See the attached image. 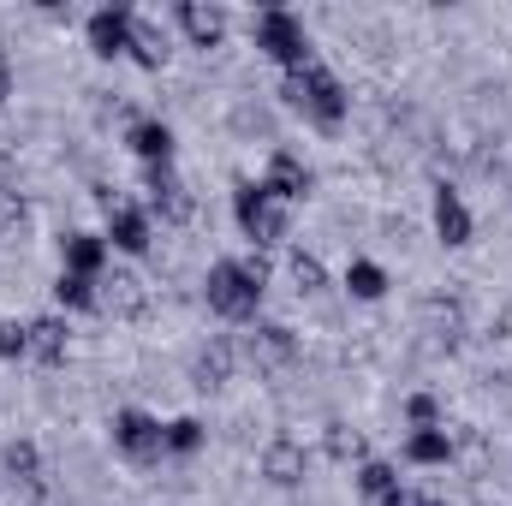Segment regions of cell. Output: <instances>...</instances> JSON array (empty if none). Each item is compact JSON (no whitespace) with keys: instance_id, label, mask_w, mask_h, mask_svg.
<instances>
[{"instance_id":"9a60e30c","label":"cell","mask_w":512,"mask_h":506,"mask_svg":"<svg viewBox=\"0 0 512 506\" xmlns=\"http://www.w3.org/2000/svg\"><path fill=\"white\" fill-rule=\"evenodd\" d=\"M126 143H131V155H137L143 167H173V149H179V137H173L167 120H131Z\"/></svg>"},{"instance_id":"8fae6325","label":"cell","mask_w":512,"mask_h":506,"mask_svg":"<svg viewBox=\"0 0 512 506\" xmlns=\"http://www.w3.org/2000/svg\"><path fill=\"white\" fill-rule=\"evenodd\" d=\"M262 185H268V197H280V203H298V197H310L316 173L304 167V155H292V149H274V155H268V173H262Z\"/></svg>"},{"instance_id":"ffe728a7","label":"cell","mask_w":512,"mask_h":506,"mask_svg":"<svg viewBox=\"0 0 512 506\" xmlns=\"http://www.w3.org/2000/svg\"><path fill=\"white\" fill-rule=\"evenodd\" d=\"M126 54L143 66V72H161V66H167V54H173V48H167V30H161L155 18H143V12H137V18H131V48H126Z\"/></svg>"},{"instance_id":"7c38bea8","label":"cell","mask_w":512,"mask_h":506,"mask_svg":"<svg viewBox=\"0 0 512 506\" xmlns=\"http://www.w3.org/2000/svg\"><path fill=\"white\" fill-rule=\"evenodd\" d=\"M96 292H102V310H108V316H120V322H137V316L149 310V286H143L137 274H126V268L102 274V280H96Z\"/></svg>"},{"instance_id":"4316f807","label":"cell","mask_w":512,"mask_h":506,"mask_svg":"<svg viewBox=\"0 0 512 506\" xmlns=\"http://www.w3.org/2000/svg\"><path fill=\"white\" fill-rule=\"evenodd\" d=\"M161 441H167V453H173V459H191V453H203L209 429H203V417H173V423L161 429Z\"/></svg>"},{"instance_id":"83f0119b","label":"cell","mask_w":512,"mask_h":506,"mask_svg":"<svg viewBox=\"0 0 512 506\" xmlns=\"http://www.w3.org/2000/svg\"><path fill=\"white\" fill-rule=\"evenodd\" d=\"M292 286L304 292V298H316V292H328V268H322V256L316 251H292Z\"/></svg>"},{"instance_id":"4fadbf2b","label":"cell","mask_w":512,"mask_h":506,"mask_svg":"<svg viewBox=\"0 0 512 506\" xmlns=\"http://www.w3.org/2000/svg\"><path fill=\"white\" fill-rule=\"evenodd\" d=\"M471 233H477V221H471L465 197H459L453 185H441V191H435V239H441L447 251H465V245H471Z\"/></svg>"},{"instance_id":"277c9868","label":"cell","mask_w":512,"mask_h":506,"mask_svg":"<svg viewBox=\"0 0 512 506\" xmlns=\"http://www.w3.org/2000/svg\"><path fill=\"white\" fill-rule=\"evenodd\" d=\"M233 221H239V233H245L251 245H280L286 227H292L286 203L268 197V185H256V179H245V185L233 191Z\"/></svg>"},{"instance_id":"1f68e13d","label":"cell","mask_w":512,"mask_h":506,"mask_svg":"<svg viewBox=\"0 0 512 506\" xmlns=\"http://www.w3.org/2000/svg\"><path fill=\"white\" fill-rule=\"evenodd\" d=\"M6 96H12V66L0 60V108H6Z\"/></svg>"},{"instance_id":"4dcf8cb0","label":"cell","mask_w":512,"mask_h":506,"mask_svg":"<svg viewBox=\"0 0 512 506\" xmlns=\"http://www.w3.org/2000/svg\"><path fill=\"white\" fill-rule=\"evenodd\" d=\"M24 215H30V209H24V197H18L12 185H0V233H12V227H24Z\"/></svg>"},{"instance_id":"44dd1931","label":"cell","mask_w":512,"mask_h":506,"mask_svg":"<svg viewBox=\"0 0 512 506\" xmlns=\"http://www.w3.org/2000/svg\"><path fill=\"white\" fill-rule=\"evenodd\" d=\"M417 322H423V334L441 340V346H459V334H465V310H459L453 298H423Z\"/></svg>"},{"instance_id":"6da1fadb","label":"cell","mask_w":512,"mask_h":506,"mask_svg":"<svg viewBox=\"0 0 512 506\" xmlns=\"http://www.w3.org/2000/svg\"><path fill=\"white\" fill-rule=\"evenodd\" d=\"M262 280H268V262L262 256H221L215 268H209V280H203V298H209V310L221 316V322H256V310H262Z\"/></svg>"},{"instance_id":"7402d4cb","label":"cell","mask_w":512,"mask_h":506,"mask_svg":"<svg viewBox=\"0 0 512 506\" xmlns=\"http://www.w3.org/2000/svg\"><path fill=\"white\" fill-rule=\"evenodd\" d=\"M322 453H328L334 465H364V459H370V447H364V429H352V423H340V417L322 429Z\"/></svg>"},{"instance_id":"ac0fdd59","label":"cell","mask_w":512,"mask_h":506,"mask_svg":"<svg viewBox=\"0 0 512 506\" xmlns=\"http://www.w3.org/2000/svg\"><path fill=\"white\" fill-rule=\"evenodd\" d=\"M66 352H72L66 316H30V358L36 364H66Z\"/></svg>"},{"instance_id":"2e32d148","label":"cell","mask_w":512,"mask_h":506,"mask_svg":"<svg viewBox=\"0 0 512 506\" xmlns=\"http://www.w3.org/2000/svg\"><path fill=\"white\" fill-rule=\"evenodd\" d=\"M239 370V346L233 340H209L197 358H191V387H203V393H215V387H227Z\"/></svg>"},{"instance_id":"30bf717a","label":"cell","mask_w":512,"mask_h":506,"mask_svg":"<svg viewBox=\"0 0 512 506\" xmlns=\"http://www.w3.org/2000/svg\"><path fill=\"white\" fill-rule=\"evenodd\" d=\"M173 18H179V30L191 36V48H221V42H227V6H221V0H179Z\"/></svg>"},{"instance_id":"d6a6232c","label":"cell","mask_w":512,"mask_h":506,"mask_svg":"<svg viewBox=\"0 0 512 506\" xmlns=\"http://www.w3.org/2000/svg\"><path fill=\"white\" fill-rule=\"evenodd\" d=\"M376 506H417V495H405V489H399V495H387V501H376Z\"/></svg>"},{"instance_id":"ba28073f","label":"cell","mask_w":512,"mask_h":506,"mask_svg":"<svg viewBox=\"0 0 512 506\" xmlns=\"http://www.w3.org/2000/svg\"><path fill=\"white\" fill-rule=\"evenodd\" d=\"M131 6H96L90 18H84V36H90V54L96 60H120L131 48Z\"/></svg>"},{"instance_id":"d4e9b609","label":"cell","mask_w":512,"mask_h":506,"mask_svg":"<svg viewBox=\"0 0 512 506\" xmlns=\"http://www.w3.org/2000/svg\"><path fill=\"white\" fill-rule=\"evenodd\" d=\"M54 298H60V310H84V316H96V310H102V292H96V280H90V274H66V268H60Z\"/></svg>"},{"instance_id":"f546056e","label":"cell","mask_w":512,"mask_h":506,"mask_svg":"<svg viewBox=\"0 0 512 506\" xmlns=\"http://www.w3.org/2000/svg\"><path fill=\"white\" fill-rule=\"evenodd\" d=\"M405 423L411 429H441V399L435 393H411L405 399Z\"/></svg>"},{"instance_id":"52a82bcc","label":"cell","mask_w":512,"mask_h":506,"mask_svg":"<svg viewBox=\"0 0 512 506\" xmlns=\"http://www.w3.org/2000/svg\"><path fill=\"white\" fill-rule=\"evenodd\" d=\"M161 417H149V411H137V405H126V411H114V447L126 453L131 465H155L161 453H167V441H161Z\"/></svg>"},{"instance_id":"f1b7e54d","label":"cell","mask_w":512,"mask_h":506,"mask_svg":"<svg viewBox=\"0 0 512 506\" xmlns=\"http://www.w3.org/2000/svg\"><path fill=\"white\" fill-rule=\"evenodd\" d=\"M18 358H30V322H0V364H18Z\"/></svg>"},{"instance_id":"836d02e7","label":"cell","mask_w":512,"mask_h":506,"mask_svg":"<svg viewBox=\"0 0 512 506\" xmlns=\"http://www.w3.org/2000/svg\"><path fill=\"white\" fill-rule=\"evenodd\" d=\"M417 506H453V501H435V495H417Z\"/></svg>"},{"instance_id":"8992f818","label":"cell","mask_w":512,"mask_h":506,"mask_svg":"<svg viewBox=\"0 0 512 506\" xmlns=\"http://www.w3.org/2000/svg\"><path fill=\"white\" fill-rule=\"evenodd\" d=\"M143 191H149V221L161 215V227H191L197 221V197H191V185L173 173V167H143Z\"/></svg>"},{"instance_id":"3957f363","label":"cell","mask_w":512,"mask_h":506,"mask_svg":"<svg viewBox=\"0 0 512 506\" xmlns=\"http://www.w3.org/2000/svg\"><path fill=\"white\" fill-rule=\"evenodd\" d=\"M251 36H256V48H262L280 72H298V66H310V60H316L304 18H298V12H286V6H262V12L251 18Z\"/></svg>"},{"instance_id":"7a4b0ae2","label":"cell","mask_w":512,"mask_h":506,"mask_svg":"<svg viewBox=\"0 0 512 506\" xmlns=\"http://www.w3.org/2000/svg\"><path fill=\"white\" fill-rule=\"evenodd\" d=\"M280 96L310 120L316 131H340L346 126V114H352V96H346V84L322 66V60H310V66H298V72H286V84H280Z\"/></svg>"},{"instance_id":"d6986e66","label":"cell","mask_w":512,"mask_h":506,"mask_svg":"<svg viewBox=\"0 0 512 506\" xmlns=\"http://www.w3.org/2000/svg\"><path fill=\"white\" fill-rule=\"evenodd\" d=\"M0 465H6V477H12V489H36V483H42V447H36L30 435H12V441L0 447Z\"/></svg>"},{"instance_id":"484cf974","label":"cell","mask_w":512,"mask_h":506,"mask_svg":"<svg viewBox=\"0 0 512 506\" xmlns=\"http://www.w3.org/2000/svg\"><path fill=\"white\" fill-rule=\"evenodd\" d=\"M352 483H358V495L376 506V501H387V495H399V471L387 465V459H364L358 471H352Z\"/></svg>"},{"instance_id":"e0dca14e","label":"cell","mask_w":512,"mask_h":506,"mask_svg":"<svg viewBox=\"0 0 512 506\" xmlns=\"http://www.w3.org/2000/svg\"><path fill=\"white\" fill-rule=\"evenodd\" d=\"M60 256H66V274H90V280H102L114 251H108L102 233H66V239H60Z\"/></svg>"},{"instance_id":"cb8c5ba5","label":"cell","mask_w":512,"mask_h":506,"mask_svg":"<svg viewBox=\"0 0 512 506\" xmlns=\"http://www.w3.org/2000/svg\"><path fill=\"white\" fill-rule=\"evenodd\" d=\"M346 292H352L358 304H382L387 298V268L382 262H370V256H352V268H346Z\"/></svg>"},{"instance_id":"5b68a950","label":"cell","mask_w":512,"mask_h":506,"mask_svg":"<svg viewBox=\"0 0 512 506\" xmlns=\"http://www.w3.org/2000/svg\"><path fill=\"white\" fill-rule=\"evenodd\" d=\"M102 203V215H108V251H126V256H143L155 245V221H149V209L143 203H131V197H114V191H102L96 197Z\"/></svg>"},{"instance_id":"603a6c76","label":"cell","mask_w":512,"mask_h":506,"mask_svg":"<svg viewBox=\"0 0 512 506\" xmlns=\"http://www.w3.org/2000/svg\"><path fill=\"white\" fill-rule=\"evenodd\" d=\"M405 465H453V435L447 429H411L405 435Z\"/></svg>"},{"instance_id":"5bb4252c","label":"cell","mask_w":512,"mask_h":506,"mask_svg":"<svg viewBox=\"0 0 512 506\" xmlns=\"http://www.w3.org/2000/svg\"><path fill=\"white\" fill-rule=\"evenodd\" d=\"M251 364L256 370H286L292 358H298V334L286 328V322H256L251 328Z\"/></svg>"},{"instance_id":"9c48e42d","label":"cell","mask_w":512,"mask_h":506,"mask_svg":"<svg viewBox=\"0 0 512 506\" xmlns=\"http://www.w3.org/2000/svg\"><path fill=\"white\" fill-rule=\"evenodd\" d=\"M256 471H262L274 489H298V483L310 477V453H304V441H292V435H274V441L262 447Z\"/></svg>"}]
</instances>
